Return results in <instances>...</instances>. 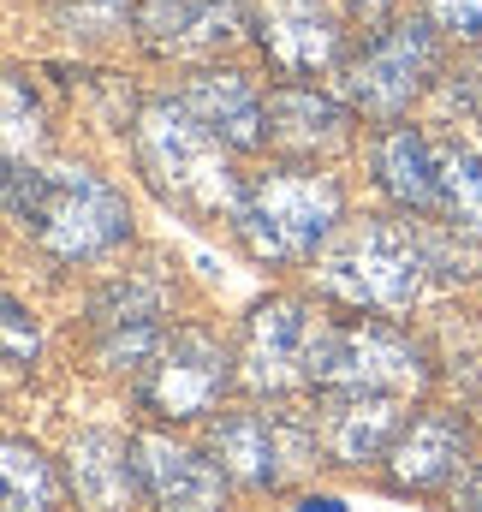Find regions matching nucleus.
Instances as JSON below:
<instances>
[{
  "label": "nucleus",
  "mask_w": 482,
  "mask_h": 512,
  "mask_svg": "<svg viewBox=\"0 0 482 512\" xmlns=\"http://www.w3.org/2000/svg\"><path fill=\"white\" fill-rule=\"evenodd\" d=\"M423 274H429V245L399 221H352L322 251V292L381 316L411 310L423 292Z\"/></svg>",
  "instance_id": "obj_4"
},
{
  "label": "nucleus",
  "mask_w": 482,
  "mask_h": 512,
  "mask_svg": "<svg viewBox=\"0 0 482 512\" xmlns=\"http://www.w3.org/2000/svg\"><path fill=\"white\" fill-rule=\"evenodd\" d=\"M36 143H42V108L24 84V72H12L6 78V161H24Z\"/></svg>",
  "instance_id": "obj_22"
},
{
  "label": "nucleus",
  "mask_w": 482,
  "mask_h": 512,
  "mask_svg": "<svg viewBox=\"0 0 482 512\" xmlns=\"http://www.w3.org/2000/svg\"><path fill=\"white\" fill-rule=\"evenodd\" d=\"M441 221L453 233H482V149L441 143Z\"/></svg>",
  "instance_id": "obj_20"
},
{
  "label": "nucleus",
  "mask_w": 482,
  "mask_h": 512,
  "mask_svg": "<svg viewBox=\"0 0 482 512\" xmlns=\"http://www.w3.org/2000/svg\"><path fill=\"white\" fill-rule=\"evenodd\" d=\"M393 0H346V18H363V24H381Z\"/></svg>",
  "instance_id": "obj_26"
},
{
  "label": "nucleus",
  "mask_w": 482,
  "mask_h": 512,
  "mask_svg": "<svg viewBox=\"0 0 482 512\" xmlns=\"http://www.w3.org/2000/svg\"><path fill=\"white\" fill-rule=\"evenodd\" d=\"M0 328H6V358H12V370L36 364V352H42V334H36V322H30V310H24L18 298H6V316H0Z\"/></svg>",
  "instance_id": "obj_25"
},
{
  "label": "nucleus",
  "mask_w": 482,
  "mask_h": 512,
  "mask_svg": "<svg viewBox=\"0 0 482 512\" xmlns=\"http://www.w3.org/2000/svg\"><path fill=\"white\" fill-rule=\"evenodd\" d=\"M465 465H471V429H465L459 411H441V405L417 411L405 423V435L393 441V453H387V477L399 489H417V495L459 483Z\"/></svg>",
  "instance_id": "obj_13"
},
{
  "label": "nucleus",
  "mask_w": 482,
  "mask_h": 512,
  "mask_svg": "<svg viewBox=\"0 0 482 512\" xmlns=\"http://www.w3.org/2000/svg\"><path fill=\"white\" fill-rule=\"evenodd\" d=\"M179 102L215 131L227 149H262L268 143V120H262V96L244 84L239 72H197Z\"/></svg>",
  "instance_id": "obj_19"
},
{
  "label": "nucleus",
  "mask_w": 482,
  "mask_h": 512,
  "mask_svg": "<svg viewBox=\"0 0 482 512\" xmlns=\"http://www.w3.org/2000/svg\"><path fill=\"white\" fill-rule=\"evenodd\" d=\"M375 185L405 215H441V143L411 126H393L375 143Z\"/></svg>",
  "instance_id": "obj_18"
},
{
  "label": "nucleus",
  "mask_w": 482,
  "mask_h": 512,
  "mask_svg": "<svg viewBox=\"0 0 482 512\" xmlns=\"http://www.w3.org/2000/svg\"><path fill=\"white\" fill-rule=\"evenodd\" d=\"M405 405L399 393H375V387H322V411H316V435L340 465H381L393 453V441L405 435Z\"/></svg>",
  "instance_id": "obj_12"
},
{
  "label": "nucleus",
  "mask_w": 482,
  "mask_h": 512,
  "mask_svg": "<svg viewBox=\"0 0 482 512\" xmlns=\"http://www.w3.org/2000/svg\"><path fill=\"white\" fill-rule=\"evenodd\" d=\"M244 30V0H149L137 12V36L155 54H209Z\"/></svg>",
  "instance_id": "obj_15"
},
{
  "label": "nucleus",
  "mask_w": 482,
  "mask_h": 512,
  "mask_svg": "<svg viewBox=\"0 0 482 512\" xmlns=\"http://www.w3.org/2000/svg\"><path fill=\"white\" fill-rule=\"evenodd\" d=\"M66 477H72L78 507H90V512H125L137 495H143L131 441L108 435V429H84V435L72 441V453H66Z\"/></svg>",
  "instance_id": "obj_17"
},
{
  "label": "nucleus",
  "mask_w": 482,
  "mask_h": 512,
  "mask_svg": "<svg viewBox=\"0 0 482 512\" xmlns=\"http://www.w3.org/2000/svg\"><path fill=\"white\" fill-rule=\"evenodd\" d=\"M340 185L316 167H268L244 185V203L233 215V227L244 233V245L262 262H304L316 256L334 227H340Z\"/></svg>",
  "instance_id": "obj_3"
},
{
  "label": "nucleus",
  "mask_w": 482,
  "mask_h": 512,
  "mask_svg": "<svg viewBox=\"0 0 482 512\" xmlns=\"http://www.w3.org/2000/svg\"><path fill=\"white\" fill-rule=\"evenodd\" d=\"M0 471H6V512H54L60 477H54V465L30 441H6Z\"/></svg>",
  "instance_id": "obj_21"
},
{
  "label": "nucleus",
  "mask_w": 482,
  "mask_h": 512,
  "mask_svg": "<svg viewBox=\"0 0 482 512\" xmlns=\"http://www.w3.org/2000/svg\"><path fill=\"white\" fill-rule=\"evenodd\" d=\"M459 512H482V471L459 483Z\"/></svg>",
  "instance_id": "obj_27"
},
{
  "label": "nucleus",
  "mask_w": 482,
  "mask_h": 512,
  "mask_svg": "<svg viewBox=\"0 0 482 512\" xmlns=\"http://www.w3.org/2000/svg\"><path fill=\"white\" fill-rule=\"evenodd\" d=\"M215 441V459L227 465V477L244 483V489H280L298 465H310V453L322 447L316 423L304 429L292 411H227L215 417L209 429Z\"/></svg>",
  "instance_id": "obj_7"
},
{
  "label": "nucleus",
  "mask_w": 482,
  "mask_h": 512,
  "mask_svg": "<svg viewBox=\"0 0 482 512\" xmlns=\"http://www.w3.org/2000/svg\"><path fill=\"white\" fill-rule=\"evenodd\" d=\"M256 42L280 72L310 78L346 54V12L334 0H262L256 6Z\"/></svg>",
  "instance_id": "obj_10"
},
{
  "label": "nucleus",
  "mask_w": 482,
  "mask_h": 512,
  "mask_svg": "<svg viewBox=\"0 0 482 512\" xmlns=\"http://www.w3.org/2000/svg\"><path fill=\"white\" fill-rule=\"evenodd\" d=\"M131 453H137V483H143V501L155 512H221L227 507V465L185 447V441H167V435H131Z\"/></svg>",
  "instance_id": "obj_11"
},
{
  "label": "nucleus",
  "mask_w": 482,
  "mask_h": 512,
  "mask_svg": "<svg viewBox=\"0 0 482 512\" xmlns=\"http://www.w3.org/2000/svg\"><path fill=\"white\" fill-rule=\"evenodd\" d=\"M435 66H441V48H435V24L429 18L387 24L346 66V96H352V108L375 114V120H399L429 90Z\"/></svg>",
  "instance_id": "obj_6"
},
{
  "label": "nucleus",
  "mask_w": 482,
  "mask_h": 512,
  "mask_svg": "<svg viewBox=\"0 0 482 512\" xmlns=\"http://www.w3.org/2000/svg\"><path fill=\"white\" fill-rule=\"evenodd\" d=\"M334 316L310 310L304 298H262L244 322V382L262 393L322 387L334 352Z\"/></svg>",
  "instance_id": "obj_5"
},
{
  "label": "nucleus",
  "mask_w": 482,
  "mask_h": 512,
  "mask_svg": "<svg viewBox=\"0 0 482 512\" xmlns=\"http://www.w3.org/2000/svg\"><path fill=\"white\" fill-rule=\"evenodd\" d=\"M137 167L161 203L185 215H239L244 179L227 161V143L203 126L185 102H149L137 120Z\"/></svg>",
  "instance_id": "obj_2"
},
{
  "label": "nucleus",
  "mask_w": 482,
  "mask_h": 512,
  "mask_svg": "<svg viewBox=\"0 0 482 512\" xmlns=\"http://www.w3.org/2000/svg\"><path fill=\"white\" fill-rule=\"evenodd\" d=\"M6 215L60 262H90L131 239L125 197L90 167H6Z\"/></svg>",
  "instance_id": "obj_1"
},
{
  "label": "nucleus",
  "mask_w": 482,
  "mask_h": 512,
  "mask_svg": "<svg viewBox=\"0 0 482 512\" xmlns=\"http://www.w3.org/2000/svg\"><path fill=\"white\" fill-rule=\"evenodd\" d=\"M322 387H375V393L411 399V393L429 387V364L387 322H340L334 328L328 370H322Z\"/></svg>",
  "instance_id": "obj_9"
},
{
  "label": "nucleus",
  "mask_w": 482,
  "mask_h": 512,
  "mask_svg": "<svg viewBox=\"0 0 482 512\" xmlns=\"http://www.w3.org/2000/svg\"><path fill=\"white\" fill-rule=\"evenodd\" d=\"M60 18L72 36H108L125 24V0H60Z\"/></svg>",
  "instance_id": "obj_23"
},
{
  "label": "nucleus",
  "mask_w": 482,
  "mask_h": 512,
  "mask_svg": "<svg viewBox=\"0 0 482 512\" xmlns=\"http://www.w3.org/2000/svg\"><path fill=\"white\" fill-rule=\"evenodd\" d=\"M233 387V358L215 334L203 328H173L149 364L143 382V405L167 423H197L221 405V393Z\"/></svg>",
  "instance_id": "obj_8"
},
{
  "label": "nucleus",
  "mask_w": 482,
  "mask_h": 512,
  "mask_svg": "<svg viewBox=\"0 0 482 512\" xmlns=\"http://www.w3.org/2000/svg\"><path fill=\"white\" fill-rule=\"evenodd\" d=\"M90 328H96V352L108 370H143L155 364L167 328H161V292L149 280H114L108 292H96L90 304Z\"/></svg>",
  "instance_id": "obj_14"
},
{
  "label": "nucleus",
  "mask_w": 482,
  "mask_h": 512,
  "mask_svg": "<svg viewBox=\"0 0 482 512\" xmlns=\"http://www.w3.org/2000/svg\"><path fill=\"white\" fill-rule=\"evenodd\" d=\"M262 120H268V149L298 155V161L340 149L346 131H352V114H346L334 96L304 90V84H280V90L262 102Z\"/></svg>",
  "instance_id": "obj_16"
},
{
  "label": "nucleus",
  "mask_w": 482,
  "mask_h": 512,
  "mask_svg": "<svg viewBox=\"0 0 482 512\" xmlns=\"http://www.w3.org/2000/svg\"><path fill=\"white\" fill-rule=\"evenodd\" d=\"M429 24L459 36V42H482V0H423Z\"/></svg>",
  "instance_id": "obj_24"
}]
</instances>
